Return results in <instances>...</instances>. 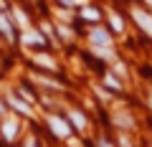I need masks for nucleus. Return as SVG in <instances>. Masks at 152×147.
<instances>
[{
    "instance_id": "f257e3e1",
    "label": "nucleus",
    "mask_w": 152,
    "mask_h": 147,
    "mask_svg": "<svg viewBox=\"0 0 152 147\" xmlns=\"http://www.w3.org/2000/svg\"><path fill=\"white\" fill-rule=\"evenodd\" d=\"M48 127L53 129V135L56 137H71V127H69V122H64L61 117H48Z\"/></svg>"
},
{
    "instance_id": "f03ea898",
    "label": "nucleus",
    "mask_w": 152,
    "mask_h": 147,
    "mask_svg": "<svg viewBox=\"0 0 152 147\" xmlns=\"http://www.w3.org/2000/svg\"><path fill=\"white\" fill-rule=\"evenodd\" d=\"M132 18L137 20V26H140L147 36H152V15H147L145 10H137L134 8V10H132Z\"/></svg>"
},
{
    "instance_id": "7ed1b4c3",
    "label": "nucleus",
    "mask_w": 152,
    "mask_h": 147,
    "mask_svg": "<svg viewBox=\"0 0 152 147\" xmlns=\"http://www.w3.org/2000/svg\"><path fill=\"white\" fill-rule=\"evenodd\" d=\"M89 38H91V46H112V38H109V33L102 31V28H94L89 33Z\"/></svg>"
},
{
    "instance_id": "20e7f679",
    "label": "nucleus",
    "mask_w": 152,
    "mask_h": 147,
    "mask_svg": "<svg viewBox=\"0 0 152 147\" xmlns=\"http://www.w3.org/2000/svg\"><path fill=\"white\" fill-rule=\"evenodd\" d=\"M23 43L26 46H43L46 43V36H41L38 31H23Z\"/></svg>"
},
{
    "instance_id": "39448f33",
    "label": "nucleus",
    "mask_w": 152,
    "mask_h": 147,
    "mask_svg": "<svg viewBox=\"0 0 152 147\" xmlns=\"http://www.w3.org/2000/svg\"><path fill=\"white\" fill-rule=\"evenodd\" d=\"M15 135H18V122L13 117H5V122H3V137L10 142V140H15Z\"/></svg>"
},
{
    "instance_id": "423d86ee",
    "label": "nucleus",
    "mask_w": 152,
    "mask_h": 147,
    "mask_svg": "<svg viewBox=\"0 0 152 147\" xmlns=\"http://www.w3.org/2000/svg\"><path fill=\"white\" fill-rule=\"evenodd\" d=\"M69 117H71V122H74L76 129H86V119H84L81 112H76V109H74V112H69Z\"/></svg>"
},
{
    "instance_id": "0eeeda50",
    "label": "nucleus",
    "mask_w": 152,
    "mask_h": 147,
    "mask_svg": "<svg viewBox=\"0 0 152 147\" xmlns=\"http://www.w3.org/2000/svg\"><path fill=\"white\" fill-rule=\"evenodd\" d=\"M94 53H96L99 59H114L112 46H94Z\"/></svg>"
},
{
    "instance_id": "6e6552de",
    "label": "nucleus",
    "mask_w": 152,
    "mask_h": 147,
    "mask_svg": "<svg viewBox=\"0 0 152 147\" xmlns=\"http://www.w3.org/2000/svg\"><path fill=\"white\" fill-rule=\"evenodd\" d=\"M0 31L5 33L8 41H13V26H10V20H8L5 15H0Z\"/></svg>"
},
{
    "instance_id": "1a4fd4ad",
    "label": "nucleus",
    "mask_w": 152,
    "mask_h": 147,
    "mask_svg": "<svg viewBox=\"0 0 152 147\" xmlns=\"http://www.w3.org/2000/svg\"><path fill=\"white\" fill-rule=\"evenodd\" d=\"M8 102H10L13 107L18 109V112H26V114H31V107H28V102H20L18 97H8Z\"/></svg>"
},
{
    "instance_id": "9d476101",
    "label": "nucleus",
    "mask_w": 152,
    "mask_h": 147,
    "mask_svg": "<svg viewBox=\"0 0 152 147\" xmlns=\"http://www.w3.org/2000/svg\"><path fill=\"white\" fill-rule=\"evenodd\" d=\"M13 18H15V23H18V26L23 28V31L28 28V18L23 15V10H20V8H15V10H13Z\"/></svg>"
},
{
    "instance_id": "9b49d317",
    "label": "nucleus",
    "mask_w": 152,
    "mask_h": 147,
    "mask_svg": "<svg viewBox=\"0 0 152 147\" xmlns=\"http://www.w3.org/2000/svg\"><path fill=\"white\" fill-rule=\"evenodd\" d=\"M81 15L86 18V20H99V18H102L96 8H84V10H81Z\"/></svg>"
},
{
    "instance_id": "f8f14e48",
    "label": "nucleus",
    "mask_w": 152,
    "mask_h": 147,
    "mask_svg": "<svg viewBox=\"0 0 152 147\" xmlns=\"http://www.w3.org/2000/svg\"><path fill=\"white\" fill-rule=\"evenodd\" d=\"M114 124H119V127H132V119L127 114H117L114 117Z\"/></svg>"
},
{
    "instance_id": "ddd939ff",
    "label": "nucleus",
    "mask_w": 152,
    "mask_h": 147,
    "mask_svg": "<svg viewBox=\"0 0 152 147\" xmlns=\"http://www.w3.org/2000/svg\"><path fill=\"white\" fill-rule=\"evenodd\" d=\"M36 61H38L41 66H46V69H56V64L48 59V56H41V53H38V56H36Z\"/></svg>"
},
{
    "instance_id": "4468645a",
    "label": "nucleus",
    "mask_w": 152,
    "mask_h": 147,
    "mask_svg": "<svg viewBox=\"0 0 152 147\" xmlns=\"http://www.w3.org/2000/svg\"><path fill=\"white\" fill-rule=\"evenodd\" d=\"M109 20H112V26H114V31H122V18L117 15V13H112V15H109Z\"/></svg>"
},
{
    "instance_id": "2eb2a0df",
    "label": "nucleus",
    "mask_w": 152,
    "mask_h": 147,
    "mask_svg": "<svg viewBox=\"0 0 152 147\" xmlns=\"http://www.w3.org/2000/svg\"><path fill=\"white\" fill-rule=\"evenodd\" d=\"M104 81H107V84H109V86H112V89H119V81H117V79L107 76V79H104Z\"/></svg>"
},
{
    "instance_id": "dca6fc26",
    "label": "nucleus",
    "mask_w": 152,
    "mask_h": 147,
    "mask_svg": "<svg viewBox=\"0 0 152 147\" xmlns=\"http://www.w3.org/2000/svg\"><path fill=\"white\" fill-rule=\"evenodd\" d=\"M58 33H61V36H64V38H66V41H69V38H71V31H69V28H64V26H58Z\"/></svg>"
},
{
    "instance_id": "f3484780",
    "label": "nucleus",
    "mask_w": 152,
    "mask_h": 147,
    "mask_svg": "<svg viewBox=\"0 0 152 147\" xmlns=\"http://www.w3.org/2000/svg\"><path fill=\"white\" fill-rule=\"evenodd\" d=\"M94 91H96V94H99V97H102V99H109V94H107V91H102V89H99V86L94 89Z\"/></svg>"
},
{
    "instance_id": "a211bd4d",
    "label": "nucleus",
    "mask_w": 152,
    "mask_h": 147,
    "mask_svg": "<svg viewBox=\"0 0 152 147\" xmlns=\"http://www.w3.org/2000/svg\"><path fill=\"white\" fill-rule=\"evenodd\" d=\"M99 147H112V145H109L107 140H102V142H99Z\"/></svg>"
},
{
    "instance_id": "6ab92c4d",
    "label": "nucleus",
    "mask_w": 152,
    "mask_h": 147,
    "mask_svg": "<svg viewBox=\"0 0 152 147\" xmlns=\"http://www.w3.org/2000/svg\"><path fill=\"white\" fill-rule=\"evenodd\" d=\"M26 147H36V140H28V142H26Z\"/></svg>"
},
{
    "instance_id": "aec40b11",
    "label": "nucleus",
    "mask_w": 152,
    "mask_h": 147,
    "mask_svg": "<svg viewBox=\"0 0 152 147\" xmlns=\"http://www.w3.org/2000/svg\"><path fill=\"white\" fill-rule=\"evenodd\" d=\"M0 114H3V117H5V107H3V104H0Z\"/></svg>"
},
{
    "instance_id": "412c9836",
    "label": "nucleus",
    "mask_w": 152,
    "mask_h": 147,
    "mask_svg": "<svg viewBox=\"0 0 152 147\" xmlns=\"http://www.w3.org/2000/svg\"><path fill=\"white\" fill-rule=\"evenodd\" d=\"M0 8H3V0H0Z\"/></svg>"
},
{
    "instance_id": "4be33fe9",
    "label": "nucleus",
    "mask_w": 152,
    "mask_h": 147,
    "mask_svg": "<svg viewBox=\"0 0 152 147\" xmlns=\"http://www.w3.org/2000/svg\"><path fill=\"white\" fill-rule=\"evenodd\" d=\"M147 3H150V5H152V0H147Z\"/></svg>"
}]
</instances>
